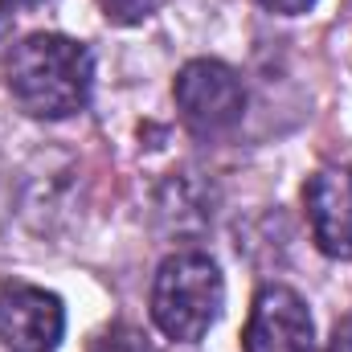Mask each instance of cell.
<instances>
[{
  "instance_id": "obj_3",
  "label": "cell",
  "mask_w": 352,
  "mask_h": 352,
  "mask_svg": "<svg viewBox=\"0 0 352 352\" xmlns=\"http://www.w3.org/2000/svg\"><path fill=\"white\" fill-rule=\"evenodd\" d=\"M173 98L180 111V123L197 135V140H217L230 135L242 115H246V87L242 78L213 58H197L188 62L173 82Z\"/></svg>"
},
{
  "instance_id": "obj_9",
  "label": "cell",
  "mask_w": 352,
  "mask_h": 352,
  "mask_svg": "<svg viewBox=\"0 0 352 352\" xmlns=\"http://www.w3.org/2000/svg\"><path fill=\"white\" fill-rule=\"evenodd\" d=\"M266 12H278V16H303L316 8V0H258Z\"/></svg>"
},
{
  "instance_id": "obj_2",
  "label": "cell",
  "mask_w": 352,
  "mask_h": 352,
  "mask_svg": "<svg viewBox=\"0 0 352 352\" xmlns=\"http://www.w3.org/2000/svg\"><path fill=\"white\" fill-rule=\"evenodd\" d=\"M221 307H226V278L209 254L176 250L160 263L152 283V320L168 340L197 344L217 324Z\"/></svg>"
},
{
  "instance_id": "obj_10",
  "label": "cell",
  "mask_w": 352,
  "mask_h": 352,
  "mask_svg": "<svg viewBox=\"0 0 352 352\" xmlns=\"http://www.w3.org/2000/svg\"><path fill=\"white\" fill-rule=\"evenodd\" d=\"M328 352H352V307H349V316H344V320H336Z\"/></svg>"
},
{
  "instance_id": "obj_6",
  "label": "cell",
  "mask_w": 352,
  "mask_h": 352,
  "mask_svg": "<svg viewBox=\"0 0 352 352\" xmlns=\"http://www.w3.org/2000/svg\"><path fill=\"white\" fill-rule=\"evenodd\" d=\"M307 226L328 258L352 263V164H328L303 188Z\"/></svg>"
},
{
  "instance_id": "obj_1",
  "label": "cell",
  "mask_w": 352,
  "mask_h": 352,
  "mask_svg": "<svg viewBox=\"0 0 352 352\" xmlns=\"http://www.w3.org/2000/svg\"><path fill=\"white\" fill-rule=\"evenodd\" d=\"M4 82L16 107L33 119H70L90 102L94 58L82 41L62 33H29L4 62Z\"/></svg>"
},
{
  "instance_id": "obj_5",
  "label": "cell",
  "mask_w": 352,
  "mask_h": 352,
  "mask_svg": "<svg viewBox=\"0 0 352 352\" xmlns=\"http://www.w3.org/2000/svg\"><path fill=\"white\" fill-rule=\"evenodd\" d=\"M316 324L299 291L263 287L250 303V320L242 332V352H311Z\"/></svg>"
},
{
  "instance_id": "obj_11",
  "label": "cell",
  "mask_w": 352,
  "mask_h": 352,
  "mask_svg": "<svg viewBox=\"0 0 352 352\" xmlns=\"http://www.w3.org/2000/svg\"><path fill=\"white\" fill-rule=\"evenodd\" d=\"M41 0H0V16H16V12H25V8H37Z\"/></svg>"
},
{
  "instance_id": "obj_4",
  "label": "cell",
  "mask_w": 352,
  "mask_h": 352,
  "mask_svg": "<svg viewBox=\"0 0 352 352\" xmlns=\"http://www.w3.org/2000/svg\"><path fill=\"white\" fill-rule=\"evenodd\" d=\"M66 332V307L54 291L25 278L0 283V344L8 352H54Z\"/></svg>"
},
{
  "instance_id": "obj_8",
  "label": "cell",
  "mask_w": 352,
  "mask_h": 352,
  "mask_svg": "<svg viewBox=\"0 0 352 352\" xmlns=\"http://www.w3.org/2000/svg\"><path fill=\"white\" fill-rule=\"evenodd\" d=\"M156 4L160 0H98V8L111 25H140L144 16L156 12Z\"/></svg>"
},
{
  "instance_id": "obj_7",
  "label": "cell",
  "mask_w": 352,
  "mask_h": 352,
  "mask_svg": "<svg viewBox=\"0 0 352 352\" xmlns=\"http://www.w3.org/2000/svg\"><path fill=\"white\" fill-rule=\"evenodd\" d=\"M87 352H152V344H148V336L135 328V324H107L94 340H90Z\"/></svg>"
}]
</instances>
